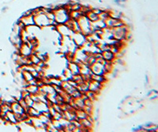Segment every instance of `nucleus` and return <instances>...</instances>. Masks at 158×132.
<instances>
[{
  "instance_id": "dca6fc26",
  "label": "nucleus",
  "mask_w": 158,
  "mask_h": 132,
  "mask_svg": "<svg viewBox=\"0 0 158 132\" xmlns=\"http://www.w3.org/2000/svg\"><path fill=\"white\" fill-rule=\"evenodd\" d=\"M28 116H29L31 118L34 117H38L40 115V112L36 110V108H34L33 107H30L29 108V109L27 110L26 111Z\"/></svg>"
},
{
  "instance_id": "20e7f679",
  "label": "nucleus",
  "mask_w": 158,
  "mask_h": 132,
  "mask_svg": "<svg viewBox=\"0 0 158 132\" xmlns=\"http://www.w3.org/2000/svg\"><path fill=\"white\" fill-rule=\"evenodd\" d=\"M71 39L77 47H83L84 44L86 43L85 36L81 32L73 33V35L71 36Z\"/></svg>"
},
{
  "instance_id": "423d86ee",
  "label": "nucleus",
  "mask_w": 158,
  "mask_h": 132,
  "mask_svg": "<svg viewBox=\"0 0 158 132\" xmlns=\"http://www.w3.org/2000/svg\"><path fill=\"white\" fill-rule=\"evenodd\" d=\"M91 73L99 75H105V70H104V64L100 63L98 62H95L92 63L90 66Z\"/></svg>"
},
{
  "instance_id": "f257e3e1",
  "label": "nucleus",
  "mask_w": 158,
  "mask_h": 132,
  "mask_svg": "<svg viewBox=\"0 0 158 132\" xmlns=\"http://www.w3.org/2000/svg\"><path fill=\"white\" fill-rule=\"evenodd\" d=\"M77 22H78L80 32L81 33H83L85 36H87L90 33H92V30H91V22L89 21V19L85 15H81L80 18L77 20Z\"/></svg>"
},
{
  "instance_id": "9b49d317",
  "label": "nucleus",
  "mask_w": 158,
  "mask_h": 132,
  "mask_svg": "<svg viewBox=\"0 0 158 132\" xmlns=\"http://www.w3.org/2000/svg\"><path fill=\"white\" fill-rule=\"evenodd\" d=\"M101 56L105 61H107V62H111V63H113L114 60H115V58H116L115 54H114L113 52H111V51H109V50L102 51Z\"/></svg>"
},
{
  "instance_id": "f03ea898",
  "label": "nucleus",
  "mask_w": 158,
  "mask_h": 132,
  "mask_svg": "<svg viewBox=\"0 0 158 132\" xmlns=\"http://www.w3.org/2000/svg\"><path fill=\"white\" fill-rule=\"evenodd\" d=\"M33 18H34V23H35V25H36V26L40 28V29L49 27L51 25L50 21H49L47 15L45 14L44 13H40L39 14L34 16Z\"/></svg>"
},
{
  "instance_id": "2eb2a0df",
  "label": "nucleus",
  "mask_w": 158,
  "mask_h": 132,
  "mask_svg": "<svg viewBox=\"0 0 158 132\" xmlns=\"http://www.w3.org/2000/svg\"><path fill=\"white\" fill-rule=\"evenodd\" d=\"M24 89H25L29 93V94H36V93H38L39 86H37L36 85L28 84Z\"/></svg>"
},
{
  "instance_id": "9d476101",
  "label": "nucleus",
  "mask_w": 158,
  "mask_h": 132,
  "mask_svg": "<svg viewBox=\"0 0 158 132\" xmlns=\"http://www.w3.org/2000/svg\"><path fill=\"white\" fill-rule=\"evenodd\" d=\"M66 68L71 72V74L73 75L79 74V66H78V63H76V62H75V61L68 62V63H67Z\"/></svg>"
},
{
  "instance_id": "39448f33",
  "label": "nucleus",
  "mask_w": 158,
  "mask_h": 132,
  "mask_svg": "<svg viewBox=\"0 0 158 132\" xmlns=\"http://www.w3.org/2000/svg\"><path fill=\"white\" fill-rule=\"evenodd\" d=\"M18 52L25 57H29L30 55L33 53V49L30 47V45L27 42L22 43L20 48H18Z\"/></svg>"
},
{
  "instance_id": "ddd939ff",
  "label": "nucleus",
  "mask_w": 158,
  "mask_h": 132,
  "mask_svg": "<svg viewBox=\"0 0 158 132\" xmlns=\"http://www.w3.org/2000/svg\"><path fill=\"white\" fill-rule=\"evenodd\" d=\"M85 16L89 19V21H90V22H95V21H96L99 19L98 15L93 12L92 10V9L90 10H89V11L85 14Z\"/></svg>"
},
{
  "instance_id": "4468645a",
  "label": "nucleus",
  "mask_w": 158,
  "mask_h": 132,
  "mask_svg": "<svg viewBox=\"0 0 158 132\" xmlns=\"http://www.w3.org/2000/svg\"><path fill=\"white\" fill-rule=\"evenodd\" d=\"M21 75H22V78H23V80L25 81L29 84L30 81H32L34 79V77L32 75V73L28 71V70H23L21 72Z\"/></svg>"
},
{
  "instance_id": "f8f14e48",
  "label": "nucleus",
  "mask_w": 158,
  "mask_h": 132,
  "mask_svg": "<svg viewBox=\"0 0 158 132\" xmlns=\"http://www.w3.org/2000/svg\"><path fill=\"white\" fill-rule=\"evenodd\" d=\"M6 119H7V121L8 123L12 124V125H14V124H17V120H16V116H15V114L11 110L10 111H8L6 112Z\"/></svg>"
},
{
  "instance_id": "7ed1b4c3",
  "label": "nucleus",
  "mask_w": 158,
  "mask_h": 132,
  "mask_svg": "<svg viewBox=\"0 0 158 132\" xmlns=\"http://www.w3.org/2000/svg\"><path fill=\"white\" fill-rule=\"evenodd\" d=\"M55 29L56 30L57 33H59L61 37L63 36H70L73 35V31L69 29L66 25L64 24H57L55 26Z\"/></svg>"
},
{
  "instance_id": "6e6552de",
  "label": "nucleus",
  "mask_w": 158,
  "mask_h": 132,
  "mask_svg": "<svg viewBox=\"0 0 158 132\" xmlns=\"http://www.w3.org/2000/svg\"><path fill=\"white\" fill-rule=\"evenodd\" d=\"M10 110L14 113V114H25L26 113L25 111L24 110V108L21 107V105L19 104L18 101H16L14 102H13L10 104Z\"/></svg>"
},
{
  "instance_id": "1a4fd4ad",
  "label": "nucleus",
  "mask_w": 158,
  "mask_h": 132,
  "mask_svg": "<svg viewBox=\"0 0 158 132\" xmlns=\"http://www.w3.org/2000/svg\"><path fill=\"white\" fill-rule=\"evenodd\" d=\"M33 107L34 108H36V110L40 111V113L48 110V104H46L44 102H42V101H36V102H34L33 103Z\"/></svg>"
},
{
  "instance_id": "f3484780",
  "label": "nucleus",
  "mask_w": 158,
  "mask_h": 132,
  "mask_svg": "<svg viewBox=\"0 0 158 132\" xmlns=\"http://www.w3.org/2000/svg\"><path fill=\"white\" fill-rule=\"evenodd\" d=\"M23 99L25 100V103H26V105L29 106V107H33V103H34V101H33V99L31 98V96H30V95H29L28 96H26V97H25V98H23Z\"/></svg>"
},
{
  "instance_id": "a211bd4d",
  "label": "nucleus",
  "mask_w": 158,
  "mask_h": 132,
  "mask_svg": "<svg viewBox=\"0 0 158 132\" xmlns=\"http://www.w3.org/2000/svg\"><path fill=\"white\" fill-rule=\"evenodd\" d=\"M0 105H1V100H0Z\"/></svg>"
},
{
  "instance_id": "0eeeda50",
  "label": "nucleus",
  "mask_w": 158,
  "mask_h": 132,
  "mask_svg": "<svg viewBox=\"0 0 158 132\" xmlns=\"http://www.w3.org/2000/svg\"><path fill=\"white\" fill-rule=\"evenodd\" d=\"M18 21H21V23L24 25L25 27L35 25V23H34V18H33V16L32 14H24L22 17L20 18V19Z\"/></svg>"
}]
</instances>
